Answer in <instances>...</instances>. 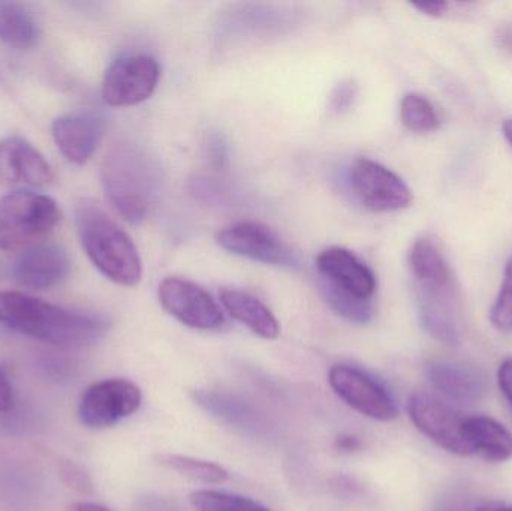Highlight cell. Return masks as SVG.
Here are the masks:
<instances>
[{"label":"cell","mask_w":512,"mask_h":511,"mask_svg":"<svg viewBox=\"0 0 512 511\" xmlns=\"http://www.w3.org/2000/svg\"><path fill=\"white\" fill-rule=\"evenodd\" d=\"M0 324L27 338L62 348L95 344L110 329L101 315L62 308L20 291H0Z\"/></svg>","instance_id":"obj_1"},{"label":"cell","mask_w":512,"mask_h":511,"mask_svg":"<svg viewBox=\"0 0 512 511\" xmlns=\"http://www.w3.org/2000/svg\"><path fill=\"white\" fill-rule=\"evenodd\" d=\"M75 225L84 252L105 278L123 287L141 281L143 263L137 246L96 201L83 198L75 204Z\"/></svg>","instance_id":"obj_2"},{"label":"cell","mask_w":512,"mask_h":511,"mask_svg":"<svg viewBox=\"0 0 512 511\" xmlns=\"http://www.w3.org/2000/svg\"><path fill=\"white\" fill-rule=\"evenodd\" d=\"M158 167L132 144H117L105 156L102 186L111 206L132 224H140L155 209L159 195Z\"/></svg>","instance_id":"obj_3"},{"label":"cell","mask_w":512,"mask_h":511,"mask_svg":"<svg viewBox=\"0 0 512 511\" xmlns=\"http://www.w3.org/2000/svg\"><path fill=\"white\" fill-rule=\"evenodd\" d=\"M62 213L53 198L15 191L0 198V249L21 251L41 243L59 224Z\"/></svg>","instance_id":"obj_4"},{"label":"cell","mask_w":512,"mask_h":511,"mask_svg":"<svg viewBox=\"0 0 512 511\" xmlns=\"http://www.w3.org/2000/svg\"><path fill=\"white\" fill-rule=\"evenodd\" d=\"M421 326L441 344L457 347L463 338V312L456 279L414 282Z\"/></svg>","instance_id":"obj_5"},{"label":"cell","mask_w":512,"mask_h":511,"mask_svg":"<svg viewBox=\"0 0 512 511\" xmlns=\"http://www.w3.org/2000/svg\"><path fill=\"white\" fill-rule=\"evenodd\" d=\"M140 387L125 378H108L87 387L78 405V419L89 429L117 425L140 410Z\"/></svg>","instance_id":"obj_6"},{"label":"cell","mask_w":512,"mask_h":511,"mask_svg":"<svg viewBox=\"0 0 512 511\" xmlns=\"http://www.w3.org/2000/svg\"><path fill=\"white\" fill-rule=\"evenodd\" d=\"M161 68L149 54H128L114 60L102 81V98L111 107H132L149 99L158 87Z\"/></svg>","instance_id":"obj_7"},{"label":"cell","mask_w":512,"mask_h":511,"mask_svg":"<svg viewBox=\"0 0 512 511\" xmlns=\"http://www.w3.org/2000/svg\"><path fill=\"white\" fill-rule=\"evenodd\" d=\"M328 383L346 405L369 419L391 422L399 416L396 399L387 387L355 366L334 365Z\"/></svg>","instance_id":"obj_8"},{"label":"cell","mask_w":512,"mask_h":511,"mask_svg":"<svg viewBox=\"0 0 512 511\" xmlns=\"http://www.w3.org/2000/svg\"><path fill=\"white\" fill-rule=\"evenodd\" d=\"M349 182L355 197L372 212H399L412 203V191L405 180L372 159H357L351 167Z\"/></svg>","instance_id":"obj_9"},{"label":"cell","mask_w":512,"mask_h":511,"mask_svg":"<svg viewBox=\"0 0 512 511\" xmlns=\"http://www.w3.org/2000/svg\"><path fill=\"white\" fill-rule=\"evenodd\" d=\"M408 414L415 428L441 449L457 456H472L463 438L465 417L435 395L412 393L408 401Z\"/></svg>","instance_id":"obj_10"},{"label":"cell","mask_w":512,"mask_h":511,"mask_svg":"<svg viewBox=\"0 0 512 511\" xmlns=\"http://www.w3.org/2000/svg\"><path fill=\"white\" fill-rule=\"evenodd\" d=\"M158 296L162 308L185 326L197 330H219L225 326L224 314L216 300L188 279H164Z\"/></svg>","instance_id":"obj_11"},{"label":"cell","mask_w":512,"mask_h":511,"mask_svg":"<svg viewBox=\"0 0 512 511\" xmlns=\"http://www.w3.org/2000/svg\"><path fill=\"white\" fill-rule=\"evenodd\" d=\"M216 242L225 251L270 266L291 267L297 264L295 252L265 225L237 222L219 231Z\"/></svg>","instance_id":"obj_12"},{"label":"cell","mask_w":512,"mask_h":511,"mask_svg":"<svg viewBox=\"0 0 512 511\" xmlns=\"http://www.w3.org/2000/svg\"><path fill=\"white\" fill-rule=\"evenodd\" d=\"M53 182V168L29 141L20 137L0 141V186L45 188Z\"/></svg>","instance_id":"obj_13"},{"label":"cell","mask_w":512,"mask_h":511,"mask_svg":"<svg viewBox=\"0 0 512 511\" xmlns=\"http://www.w3.org/2000/svg\"><path fill=\"white\" fill-rule=\"evenodd\" d=\"M71 261L65 249L54 243H36L24 249L12 267V275L20 287L45 291L56 287L68 276Z\"/></svg>","instance_id":"obj_14"},{"label":"cell","mask_w":512,"mask_h":511,"mask_svg":"<svg viewBox=\"0 0 512 511\" xmlns=\"http://www.w3.org/2000/svg\"><path fill=\"white\" fill-rule=\"evenodd\" d=\"M316 267L319 278L358 299L372 300L375 296V273L348 249L339 246L324 249L316 258Z\"/></svg>","instance_id":"obj_15"},{"label":"cell","mask_w":512,"mask_h":511,"mask_svg":"<svg viewBox=\"0 0 512 511\" xmlns=\"http://www.w3.org/2000/svg\"><path fill=\"white\" fill-rule=\"evenodd\" d=\"M427 380L436 390L459 404H475L489 393V380L484 372L460 363L432 360L427 363Z\"/></svg>","instance_id":"obj_16"},{"label":"cell","mask_w":512,"mask_h":511,"mask_svg":"<svg viewBox=\"0 0 512 511\" xmlns=\"http://www.w3.org/2000/svg\"><path fill=\"white\" fill-rule=\"evenodd\" d=\"M57 149L72 164L84 165L96 152L102 128L98 119L84 114H65L51 123Z\"/></svg>","instance_id":"obj_17"},{"label":"cell","mask_w":512,"mask_h":511,"mask_svg":"<svg viewBox=\"0 0 512 511\" xmlns=\"http://www.w3.org/2000/svg\"><path fill=\"white\" fill-rule=\"evenodd\" d=\"M41 476L20 462H0V511H35L42 500Z\"/></svg>","instance_id":"obj_18"},{"label":"cell","mask_w":512,"mask_h":511,"mask_svg":"<svg viewBox=\"0 0 512 511\" xmlns=\"http://www.w3.org/2000/svg\"><path fill=\"white\" fill-rule=\"evenodd\" d=\"M463 438L472 456H481L490 462H505L512 458V434L492 417H465Z\"/></svg>","instance_id":"obj_19"},{"label":"cell","mask_w":512,"mask_h":511,"mask_svg":"<svg viewBox=\"0 0 512 511\" xmlns=\"http://www.w3.org/2000/svg\"><path fill=\"white\" fill-rule=\"evenodd\" d=\"M192 396L203 410L234 428L252 434H261L265 429L264 419L254 405L239 396L215 390H195Z\"/></svg>","instance_id":"obj_20"},{"label":"cell","mask_w":512,"mask_h":511,"mask_svg":"<svg viewBox=\"0 0 512 511\" xmlns=\"http://www.w3.org/2000/svg\"><path fill=\"white\" fill-rule=\"evenodd\" d=\"M219 297L228 314L259 338L276 339L279 336L280 326L273 312L252 294L236 288H222Z\"/></svg>","instance_id":"obj_21"},{"label":"cell","mask_w":512,"mask_h":511,"mask_svg":"<svg viewBox=\"0 0 512 511\" xmlns=\"http://www.w3.org/2000/svg\"><path fill=\"white\" fill-rule=\"evenodd\" d=\"M39 29L26 6L0 2V41L17 50H27L38 41Z\"/></svg>","instance_id":"obj_22"},{"label":"cell","mask_w":512,"mask_h":511,"mask_svg":"<svg viewBox=\"0 0 512 511\" xmlns=\"http://www.w3.org/2000/svg\"><path fill=\"white\" fill-rule=\"evenodd\" d=\"M319 290L327 305L339 317L357 324H367L372 321L375 314L372 300L358 299L322 278H319Z\"/></svg>","instance_id":"obj_23"},{"label":"cell","mask_w":512,"mask_h":511,"mask_svg":"<svg viewBox=\"0 0 512 511\" xmlns=\"http://www.w3.org/2000/svg\"><path fill=\"white\" fill-rule=\"evenodd\" d=\"M156 464L167 468V470L176 471L188 479L200 480L204 483H224L230 477L228 471L221 465L203 461V459L191 458V456L162 453V455L156 456Z\"/></svg>","instance_id":"obj_24"},{"label":"cell","mask_w":512,"mask_h":511,"mask_svg":"<svg viewBox=\"0 0 512 511\" xmlns=\"http://www.w3.org/2000/svg\"><path fill=\"white\" fill-rule=\"evenodd\" d=\"M400 119L415 134H429L441 125L435 105L420 93H408L400 102Z\"/></svg>","instance_id":"obj_25"},{"label":"cell","mask_w":512,"mask_h":511,"mask_svg":"<svg viewBox=\"0 0 512 511\" xmlns=\"http://www.w3.org/2000/svg\"><path fill=\"white\" fill-rule=\"evenodd\" d=\"M189 501L197 511H271L252 498L209 489L192 492Z\"/></svg>","instance_id":"obj_26"},{"label":"cell","mask_w":512,"mask_h":511,"mask_svg":"<svg viewBox=\"0 0 512 511\" xmlns=\"http://www.w3.org/2000/svg\"><path fill=\"white\" fill-rule=\"evenodd\" d=\"M493 327L502 333H512V257L505 267L501 290L490 311Z\"/></svg>","instance_id":"obj_27"},{"label":"cell","mask_w":512,"mask_h":511,"mask_svg":"<svg viewBox=\"0 0 512 511\" xmlns=\"http://www.w3.org/2000/svg\"><path fill=\"white\" fill-rule=\"evenodd\" d=\"M478 504L468 489L457 486L445 492L430 511H475Z\"/></svg>","instance_id":"obj_28"},{"label":"cell","mask_w":512,"mask_h":511,"mask_svg":"<svg viewBox=\"0 0 512 511\" xmlns=\"http://www.w3.org/2000/svg\"><path fill=\"white\" fill-rule=\"evenodd\" d=\"M59 473L62 482L65 483L68 488H71L72 491L80 492V494H87V492L92 491V479H90L89 474H87L80 465L75 464V462H62V464H60Z\"/></svg>","instance_id":"obj_29"},{"label":"cell","mask_w":512,"mask_h":511,"mask_svg":"<svg viewBox=\"0 0 512 511\" xmlns=\"http://www.w3.org/2000/svg\"><path fill=\"white\" fill-rule=\"evenodd\" d=\"M355 98H357V84L352 80L342 81L331 93V110L337 114L345 113L351 105H354Z\"/></svg>","instance_id":"obj_30"},{"label":"cell","mask_w":512,"mask_h":511,"mask_svg":"<svg viewBox=\"0 0 512 511\" xmlns=\"http://www.w3.org/2000/svg\"><path fill=\"white\" fill-rule=\"evenodd\" d=\"M498 384L505 399L510 402L512 407V357H508L499 366Z\"/></svg>","instance_id":"obj_31"},{"label":"cell","mask_w":512,"mask_h":511,"mask_svg":"<svg viewBox=\"0 0 512 511\" xmlns=\"http://www.w3.org/2000/svg\"><path fill=\"white\" fill-rule=\"evenodd\" d=\"M137 511H180L176 504L171 503L167 498L146 497L138 503Z\"/></svg>","instance_id":"obj_32"},{"label":"cell","mask_w":512,"mask_h":511,"mask_svg":"<svg viewBox=\"0 0 512 511\" xmlns=\"http://www.w3.org/2000/svg\"><path fill=\"white\" fill-rule=\"evenodd\" d=\"M14 408V392L11 383L0 369V413H9Z\"/></svg>","instance_id":"obj_33"},{"label":"cell","mask_w":512,"mask_h":511,"mask_svg":"<svg viewBox=\"0 0 512 511\" xmlns=\"http://www.w3.org/2000/svg\"><path fill=\"white\" fill-rule=\"evenodd\" d=\"M412 6L429 17H442L448 9L447 2H420L412 3Z\"/></svg>","instance_id":"obj_34"},{"label":"cell","mask_w":512,"mask_h":511,"mask_svg":"<svg viewBox=\"0 0 512 511\" xmlns=\"http://www.w3.org/2000/svg\"><path fill=\"white\" fill-rule=\"evenodd\" d=\"M360 446L361 443L358 438L351 437V435H342L336 440V447L340 452L352 453L360 449Z\"/></svg>","instance_id":"obj_35"},{"label":"cell","mask_w":512,"mask_h":511,"mask_svg":"<svg viewBox=\"0 0 512 511\" xmlns=\"http://www.w3.org/2000/svg\"><path fill=\"white\" fill-rule=\"evenodd\" d=\"M68 511H113L108 507L102 506V504L87 503V501H80V503H74L69 506Z\"/></svg>","instance_id":"obj_36"},{"label":"cell","mask_w":512,"mask_h":511,"mask_svg":"<svg viewBox=\"0 0 512 511\" xmlns=\"http://www.w3.org/2000/svg\"><path fill=\"white\" fill-rule=\"evenodd\" d=\"M475 511H512L511 504L499 503V501H493V503L478 504Z\"/></svg>","instance_id":"obj_37"},{"label":"cell","mask_w":512,"mask_h":511,"mask_svg":"<svg viewBox=\"0 0 512 511\" xmlns=\"http://www.w3.org/2000/svg\"><path fill=\"white\" fill-rule=\"evenodd\" d=\"M504 135L512 146V119H508L507 122L504 123Z\"/></svg>","instance_id":"obj_38"}]
</instances>
